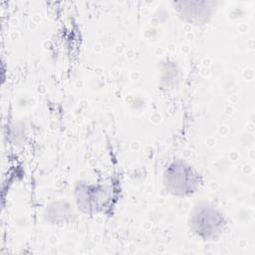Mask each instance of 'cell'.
I'll list each match as a JSON object with an SVG mask.
<instances>
[{
	"mask_svg": "<svg viewBox=\"0 0 255 255\" xmlns=\"http://www.w3.org/2000/svg\"><path fill=\"white\" fill-rule=\"evenodd\" d=\"M190 227L203 239H214L224 228V218L216 208L207 204L199 205L190 215Z\"/></svg>",
	"mask_w": 255,
	"mask_h": 255,
	"instance_id": "2",
	"label": "cell"
},
{
	"mask_svg": "<svg viewBox=\"0 0 255 255\" xmlns=\"http://www.w3.org/2000/svg\"><path fill=\"white\" fill-rule=\"evenodd\" d=\"M163 182L170 193L184 196L192 194L196 190L199 184V175L186 162L175 160L166 166Z\"/></svg>",
	"mask_w": 255,
	"mask_h": 255,
	"instance_id": "1",
	"label": "cell"
}]
</instances>
